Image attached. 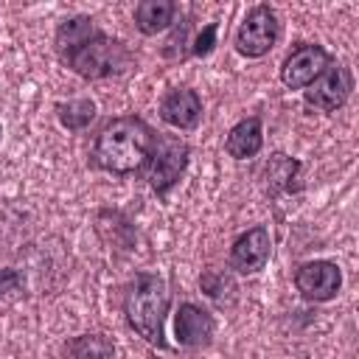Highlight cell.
Returning <instances> with one entry per match:
<instances>
[{"instance_id":"obj_4","label":"cell","mask_w":359,"mask_h":359,"mask_svg":"<svg viewBox=\"0 0 359 359\" xmlns=\"http://www.w3.org/2000/svg\"><path fill=\"white\" fill-rule=\"evenodd\" d=\"M188 160H191V146L182 137L157 135L151 157H149V165H146V177H149L151 191L157 196H165L182 180V174L188 168Z\"/></svg>"},{"instance_id":"obj_14","label":"cell","mask_w":359,"mask_h":359,"mask_svg":"<svg viewBox=\"0 0 359 359\" xmlns=\"http://www.w3.org/2000/svg\"><path fill=\"white\" fill-rule=\"evenodd\" d=\"M65 359H115V342L107 334H79L65 342Z\"/></svg>"},{"instance_id":"obj_6","label":"cell","mask_w":359,"mask_h":359,"mask_svg":"<svg viewBox=\"0 0 359 359\" xmlns=\"http://www.w3.org/2000/svg\"><path fill=\"white\" fill-rule=\"evenodd\" d=\"M351 90H353L351 70L345 65H339V62H331L320 73V79H314L303 90V101H306V107H311L317 112H337L351 98Z\"/></svg>"},{"instance_id":"obj_3","label":"cell","mask_w":359,"mask_h":359,"mask_svg":"<svg viewBox=\"0 0 359 359\" xmlns=\"http://www.w3.org/2000/svg\"><path fill=\"white\" fill-rule=\"evenodd\" d=\"M171 309V292L163 275L135 272L123 292L126 325L154 348H165V314Z\"/></svg>"},{"instance_id":"obj_7","label":"cell","mask_w":359,"mask_h":359,"mask_svg":"<svg viewBox=\"0 0 359 359\" xmlns=\"http://www.w3.org/2000/svg\"><path fill=\"white\" fill-rule=\"evenodd\" d=\"M331 53L323 48V45H314V42H300L294 45L283 65H280V81L289 87V90H306L314 79H320V73L331 65Z\"/></svg>"},{"instance_id":"obj_9","label":"cell","mask_w":359,"mask_h":359,"mask_svg":"<svg viewBox=\"0 0 359 359\" xmlns=\"http://www.w3.org/2000/svg\"><path fill=\"white\" fill-rule=\"evenodd\" d=\"M272 252V238H269V227L266 224H255L250 230H244L241 236H236V241L230 244V269H236L238 275H258Z\"/></svg>"},{"instance_id":"obj_17","label":"cell","mask_w":359,"mask_h":359,"mask_svg":"<svg viewBox=\"0 0 359 359\" xmlns=\"http://www.w3.org/2000/svg\"><path fill=\"white\" fill-rule=\"evenodd\" d=\"M20 286H22V278L17 269H0V297L6 292H17Z\"/></svg>"},{"instance_id":"obj_1","label":"cell","mask_w":359,"mask_h":359,"mask_svg":"<svg viewBox=\"0 0 359 359\" xmlns=\"http://www.w3.org/2000/svg\"><path fill=\"white\" fill-rule=\"evenodd\" d=\"M53 50L59 62L84 81L123 76L132 67V50L121 39L104 34L87 14H73L59 22Z\"/></svg>"},{"instance_id":"obj_15","label":"cell","mask_w":359,"mask_h":359,"mask_svg":"<svg viewBox=\"0 0 359 359\" xmlns=\"http://www.w3.org/2000/svg\"><path fill=\"white\" fill-rule=\"evenodd\" d=\"M56 115H59V123L70 132H81L93 123L95 118V101L90 98H73V101H65V104H56Z\"/></svg>"},{"instance_id":"obj_2","label":"cell","mask_w":359,"mask_h":359,"mask_svg":"<svg viewBox=\"0 0 359 359\" xmlns=\"http://www.w3.org/2000/svg\"><path fill=\"white\" fill-rule=\"evenodd\" d=\"M154 129L140 115H118L101 126V132L93 140L90 160L95 168L115 174V177H132L146 171L151 149H154Z\"/></svg>"},{"instance_id":"obj_10","label":"cell","mask_w":359,"mask_h":359,"mask_svg":"<svg viewBox=\"0 0 359 359\" xmlns=\"http://www.w3.org/2000/svg\"><path fill=\"white\" fill-rule=\"evenodd\" d=\"M202 98L191 87H174L160 98V118L171 129H196L202 121Z\"/></svg>"},{"instance_id":"obj_16","label":"cell","mask_w":359,"mask_h":359,"mask_svg":"<svg viewBox=\"0 0 359 359\" xmlns=\"http://www.w3.org/2000/svg\"><path fill=\"white\" fill-rule=\"evenodd\" d=\"M216 31H219V22H208V25L199 31V36L194 39L191 53H194V56H208V53L216 48Z\"/></svg>"},{"instance_id":"obj_8","label":"cell","mask_w":359,"mask_h":359,"mask_svg":"<svg viewBox=\"0 0 359 359\" xmlns=\"http://www.w3.org/2000/svg\"><path fill=\"white\" fill-rule=\"evenodd\" d=\"M294 289L311 303H328L342 289V269L328 258L306 261L294 269Z\"/></svg>"},{"instance_id":"obj_13","label":"cell","mask_w":359,"mask_h":359,"mask_svg":"<svg viewBox=\"0 0 359 359\" xmlns=\"http://www.w3.org/2000/svg\"><path fill=\"white\" fill-rule=\"evenodd\" d=\"M177 3L174 0H140L135 6V28L146 36H157L174 25Z\"/></svg>"},{"instance_id":"obj_12","label":"cell","mask_w":359,"mask_h":359,"mask_svg":"<svg viewBox=\"0 0 359 359\" xmlns=\"http://www.w3.org/2000/svg\"><path fill=\"white\" fill-rule=\"evenodd\" d=\"M264 146V123L258 115H250L244 121H238L230 132H227V140H224V149L233 160H250L261 151Z\"/></svg>"},{"instance_id":"obj_5","label":"cell","mask_w":359,"mask_h":359,"mask_svg":"<svg viewBox=\"0 0 359 359\" xmlns=\"http://www.w3.org/2000/svg\"><path fill=\"white\" fill-rule=\"evenodd\" d=\"M278 36H280V22L275 8L266 3H258L244 14L233 42L244 59H261L275 48Z\"/></svg>"},{"instance_id":"obj_18","label":"cell","mask_w":359,"mask_h":359,"mask_svg":"<svg viewBox=\"0 0 359 359\" xmlns=\"http://www.w3.org/2000/svg\"><path fill=\"white\" fill-rule=\"evenodd\" d=\"M0 135H3V123H0Z\"/></svg>"},{"instance_id":"obj_11","label":"cell","mask_w":359,"mask_h":359,"mask_svg":"<svg viewBox=\"0 0 359 359\" xmlns=\"http://www.w3.org/2000/svg\"><path fill=\"white\" fill-rule=\"evenodd\" d=\"M216 320L210 311H205L196 303H180L174 314V337L182 348H205L213 339Z\"/></svg>"}]
</instances>
